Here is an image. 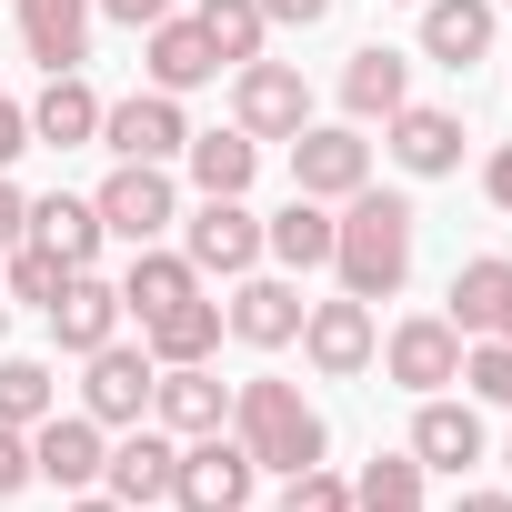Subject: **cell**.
<instances>
[{"label": "cell", "mask_w": 512, "mask_h": 512, "mask_svg": "<svg viewBox=\"0 0 512 512\" xmlns=\"http://www.w3.org/2000/svg\"><path fill=\"white\" fill-rule=\"evenodd\" d=\"M141 352H151V362H211V352H221V302L191 292V302L151 312V322H141Z\"/></svg>", "instance_id": "obj_28"}, {"label": "cell", "mask_w": 512, "mask_h": 512, "mask_svg": "<svg viewBox=\"0 0 512 512\" xmlns=\"http://www.w3.org/2000/svg\"><path fill=\"white\" fill-rule=\"evenodd\" d=\"M101 141V91L81 71H51L31 101V151H91Z\"/></svg>", "instance_id": "obj_21"}, {"label": "cell", "mask_w": 512, "mask_h": 512, "mask_svg": "<svg viewBox=\"0 0 512 512\" xmlns=\"http://www.w3.org/2000/svg\"><path fill=\"white\" fill-rule=\"evenodd\" d=\"M61 512H131V502H111V492H71Z\"/></svg>", "instance_id": "obj_42"}, {"label": "cell", "mask_w": 512, "mask_h": 512, "mask_svg": "<svg viewBox=\"0 0 512 512\" xmlns=\"http://www.w3.org/2000/svg\"><path fill=\"white\" fill-rule=\"evenodd\" d=\"M402 452H412L422 472H452V482H462V472L482 462V412H472V392H462V402H452V392H422V412H412V442H402Z\"/></svg>", "instance_id": "obj_17"}, {"label": "cell", "mask_w": 512, "mask_h": 512, "mask_svg": "<svg viewBox=\"0 0 512 512\" xmlns=\"http://www.w3.org/2000/svg\"><path fill=\"white\" fill-rule=\"evenodd\" d=\"M61 412V382H51V362H31V352H0V422L11 432H31V422H51Z\"/></svg>", "instance_id": "obj_31"}, {"label": "cell", "mask_w": 512, "mask_h": 512, "mask_svg": "<svg viewBox=\"0 0 512 512\" xmlns=\"http://www.w3.org/2000/svg\"><path fill=\"white\" fill-rule=\"evenodd\" d=\"M352 512H422V462L412 452H382L352 472Z\"/></svg>", "instance_id": "obj_32"}, {"label": "cell", "mask_w": 512, "mask_h": 512, "mask_svg": "<svg viewBox=\"0 0 512 512\" xmlns=\"http://www.w3.org/2000/svg\"><path fill=\"white\" fill-rule=\"evenodd\" d=\"M462 342H492V332H512V262L502 251H472V262L452 272V312H442Z\"/></svg>", "instance_id": "obj_19"}, {"label": "cell", "mask_w": 512, "mask_h": 512, "mask_svg": "<svg viewBox=\"0 0 512 512\" xmlns=\"http://www.w3.org/2000/svg\"><path fill=\"white\" fill-rule=\"evenodd\" d=\"M452 512H512V492H462Z\"/></svg>", "instance_id": "obj_43"}, {"label": "cell", "mask_w": 512, "mask_h": 512, "mask_svg": "<svg viewBox=\"0 0 512 512\" xmlns=\"http://www.w3.org/2000/svg\"><path fill=\"white\" fill-rule=\"evenodd\" d=\"M21 492H31V432L0 422V502H21Z\"/></svg>", "instance_id": "obj_36"}, {"label": "cell", "mask_w": 512, "mask_h": 512, "mask_svg": "<svg viewBox=\"0 0 512 512\" xmlns=\"http://www.w3.org/2000/svg\"><path fill=\"white\" fill-rule=\"evenodd\" d=\"M0 352H11V302H0Z\"/></svg>", "instance_id": "obj_44"}, {"label": "cell", "mask_w": 512, "mask_h": 512, "mask_svg": "<svg viewBox=\"0 0 512 512\" xmlns=\"http://www.w3.org/2000/svg\"><path fill=\"white\" fill-rule=\"evenodd\" d=\"M462 141H472V131H462L452 101H402V111L382 121V151H392L412 181H452V171H462Z\"/></svg>", "instance_id": "obj_12"}, {"label": "cell", "mask_w": 512, "mask_h": 512, "mask_svg": "<svg viewBox=\"0 0 512 512\" xmlns=\"http://www.w3.org/2000/svg\"><path fill=\"white\" fill-rule=\"evenodd\" d=\"M412 241H422V211L402 201V191H352L342 211H332V272H342V292L352 302H392L402 282H412Z\"/></svg>", "instance_id": "obj_1"}, {"label": "cell", "mask_w": 512, "mask_h": 512, "mask_svg": "<svg viewBox=\"0 0 512 512\" xmlns=\"http://www.w3.org/2000/svg\"><path fill=\"white\" fill-rule=\"evenodd\" d=\"M251 482H262V462H251V452L231 442V422H221V432H191V442H181L171 502H181V512H251Z\"/></svg>", "instance_id": "obj_4"}, {"label": "cell", "mask_w": 512, "mask_h": 512, "mask_svg": "<svg viewBox=\"0 0 512 512\" xmlns=\"http://www.w3.org/2000/svg\"><path fill=\"white\" fill-rule=\"evenodd\" d=\"M141 71H151V91H171V101H181V91L221 81V51L201 41V21H181V11H171V21H151V31H141Z\"/></svg>", "instance_id": "obj_20"}, {"label": "cell", "mask_w": 512, "mask_h": 512, "mask_svg": "<svg viewBox=\"0 0 512 512\" xmlns=\"http://www.w3.org/2000/svg\"><path fill=\"white\" fill-rule=\"evenodd\" d=\"M191 292H201V272L181 262V251H161V241H141L131 272H121V312H131V322H151V312H171V302H191Z\"/></svg>", "instance_id": "obj_27"}, {"label": "cell", "mask_w": 512, "mask_h": 512, "mask_svg": "<svg viewBox=\"0 0 512 512\" xmlns=\"http://www.w3.org/2000/svg\"><path fill=\"white\" fill-rule=\"evenodd\" d=\"M402 101H412V61H402V51L372 41V51L342 61V111H352V121H392Z\"/></svg>", "instance_id": "obj_26"}, {"label": "cell", "mask_w": 512, "mask_h": 512, "mask_svg": "<svg viewBox=\"0 0 512 512\" xmlns=\"http://www.w3.org/2000/svg\"><path fill=\"white\" fill-rule=\"evenodd\" d=\"M302 121H312V81H302L292 61H241V71H231V131L292 141Z\"/></svg>", "instance_id": "obj_9"}, {"label": "cell", "mask_w": 512, "mask_h": 512, "mask_svg": "<svg viewBox=\"0 0 512 512\" xmlns=\"http://www.w3.org/2000/svg\"><path fill=\"white\" fill-rule=\"evenodd\" d=\"M91 211H101V231H111V241H131V251H141V241H161V231L181 221V191H171V171H161V161H121V171L91 191Z\"/></svg>", "instance_id": "obj_6"}, {"label": "cell", "mask_w": 512, "mask_h": 512, "mask_svg": "<svg viewBox=\"0 0 512 512\" xmlns=\"http://www.w3.org/2000/svg\"><path fill=\"white\" fill-rule=\"evenodd\" d=\"M101 462H111V432H101L91 412L31 422V482H51V492H101Z\"/></svg>", "instance_id": "obj_13"}, {"label": "cell", "mask_w": 512, "mask_h": 512, "mask_svg": "<svg viewBox=\"0 0 512 512\" xmlns=\"http://www.w3.org/2000/svg\"><path fill=\"white\" fill-rule=\"evenodd\" d=\"M101 21H121V31H151V21H171V0H91Z\"/></svg>", "instance_id": "obj_39"}, {"label": "cell", "mask_w": 512, "mask_h": 512, "mask_svg": "<svg viewBox=\"0 0 512 512\" xmlns=\"http://www.w3.org/2000/svg\"><path fill=\"white\" fill-rule=\"evenodd\" d=\"M31 241L61 251V272H91L111 231H101V211H91L81 191H41V201H31Z\"/></svg>", "instance_id": "obj_25"}, {"label": "cell", "mask_w": 512, "mask_h": 512, "mask_svg": "<svg viewBox=\"0 0 512 512\" xmlns=\"http://www.w3.org/2000/svg\"><path fill=\"white\" fill-rule=\"evenodd\" d=\"M181 262H191V272H221V282L262 272V211H251L241 191H201V201L181 211Z\"/></svg>", "instance_id": "obj_3"}, {"label": "cell", "mask_w": 512, "mask_h": 512, "mask_svg": "<svg viewBox=\"0 0 512 512\" xmlns=\"http://www.w3.org/2000/svg\"><path fill=\"white\" fill-rule=\"evenodd\" d=\"M101 151L111 161H181L191 151V121H181V101L171 91H131V101H101Z\"/></svg>", "instance_id": "obj_10"}, {"label": "cell", "mask_w": 512, "mask_h": 512, "mask_svg": "<svg viewBox=\"0 0 512 512\" xmlns=\"http://www.w3.org/2000/svg\"><path fill=\"white\" fill-rule=\"evenodd\" d=\"M302 362L322 372V382H362L372 362H382V322H372V302H312L302 312Z\"/></svg>", "instance_id": "obj_7"}, {"label": "cell", "mask_w": 512, "mask_h": 512, "mask_svg": "<svg viewBox=\"0 0 512 512\" xmlns=\"http://www.w3.org/2000/svg\"><path fill=\"white\" fill-rule=\"evenodd\" d=\"M11 241H31V191L0 171V251H11Z\"/></svg>", "instance_id": "obj_38"}, {"label": "cell", "mask_w": 512, "mask_h": 512, "mask_svg": "<svg viewBox=\"0 0 512 512\" xmlns=\"http://www.w3.org/2000/svg\"><path fill=\"white\" fill-rule=\"evenodd\" d=\"M272 512H352V482L332 472V462H312V472H282V502Z\"/></svg>", "instance_id": "obj_34"}, {"label": "cell", "mask_w": 512, "mask_h": 512, "mask_svg": "<svg viewBox=\"0 0 512 512\" xmlns=\"http://www.w3.org/2000/svg\"><path fill=\"white\" fill-rule=\"evenodd\" d=\"M21 151H31V111L11 101V81H0V171H11Z\"/></svg>", "instance_id": "obj_37"}, {"label": "cell", "mask_w": 512, "mask_h": 512, "mask_svg": "<svg viewBox=\"0 0 512 512\" xmlns=\"http://www.w3.org/2000/svg\"><path fill=\"white\" fill-rule=\"evenodd\" d=\"M262 262H282L292 282H302V272H332V201H302V191H292V201L262 221Z\"/></svg>", "instance_id": "obj_23"}, {"label": "cell", "mask_w": 512, "mask_h": 512, "mask_svg": "<svg viewBox=\"0 0 512 512\" xmlns=\"http://www.w3.org/2000/svg\"><path fill=\"white\" fill-rule=\"evenodd\" d=\"M121 282H101V272H71L61 282V302H51V342L81 362V352H101V342H121Z\"/></svg>", "instance_id": "obj_18"}, {"label": "cell", "mask_w": 512, "mask_h": 512, "mask_svg": "<svg viewBox=\"0 0 512 512\" xmlns=\"http://www.w3.org/2000/svg\"><path fill=\"white\" fill-rule=\"evenodd\" d=\"M462 392L512 412V342H462Z\"/></svg>", "instance_id": "obj_35"}, {"label": "cell", "mask_w": 512, "mask_h": 512, "mask_svg": "<svg viewBox=\"0 0 512 512\" xmlns=\"http://www.w3.org/2000/svg\"><path fill=\"white\" fill-rule=\"evenodd\" d=\"M492 11H512V0H492Z\"/></svg>", "instance_id": "obj_45"}, {"label": "cell", "mask_w": 512, "mask_h": 512, "mask_svg": "<svg viewBox=\"0 0 512 512\" xmlns=\"http://www.w3.org/2000/svg\"><path fill=\"white\" fill-rule=\"evenodd\" d=\"M11 11H21V51L41 61V71H81L91 61V0H11Z\"/></svg>", "instance_id": "obj_22"}, {"label": "cell", "mask_w": 512, "mask_h": 512, "mask_svg": "<svg viewBox=\"0 0 512 512\" xmlns=\"http://www.w3.org/2000/svg\"><path fill=\"white\" fill-rule=\"evenodd\" d=\"M262 21L272 31H312V21H332V0H262Z\"/></svg>", "instance_id": "obj_40"}, {"label": "cell", "mask_w": 512, "mask_h": 512, "mask_svg": "<svg viewBox=\"0 0 512 512\" xmlns=\"http://www.w3.org/2000/svg\"><path fill=\"white\" fill-rule=\"evenodd\" d=\"M151 352L141 342H101V352H81V412L101 422V432H131V422H151Z\"/></svg>", "instance_id": "obj_8"}, {"label": "cell", "mask_w": 512, "mask_h": 512, "mask_svg": "<svg viewBox=\"0 0 512 512\" xmlns=\"http://www.w3.org/2000/svg\"><path fill=\"white\" fill-rule=\"evenodd\" d=\"M492 31H502L492 0H422V61H442V71H472L492 51Z\"/></svg>", "instance_id": "obj_24"}, {"label": "cell", "mask_w": 512, "mask_h": 512, "mask_svg": "<svg viewBox=\"0 0 512 512\" xmlns=\"http://www.w3.org/2000/svg\"><path fill=\"white\" fill-rule=\"evenodd\" d=\"M382 372H392L402 392H452V382H462V332H452L442 312H412V322L382 332Z\"/></svg>", "instance_id": "obj_14"}, {"label": "cell", "mask_w": 512, "mask_h": 512, "mask_svg": "<svg viewBox=\"0 0 512 512\" xmlns=\"http://www.w3.org/2000/svg\"><path fill=\"white\" fill-rule=\"evenodd\" d=\"M151 422H161L171 442L221 432V422H231V382H221L211 362H161V372H151Z\"/></svg>", "instance_id": "obj_15"}, {"label": "cell", "mask_w": 512, "mask_h": 512, "mask_svg": "<svg viewBox=\"0 0 512 512\" xmlns=\"http://www.w3.org/2000/svg\"><path fill=\"white\" fill-rule=\"evenodd\" d=\"M191 191H251L262 181V141L251 131H191Z\"/></svg>", "instance_id": "obj_29"}, {"label": "cell", "mask_w": 512, "mask_h": 512, "mask_svg": "<svg viewBox=\"0 0 512 512\" xmlns=\"http://www.w3.org/2000/svg\"><path fill=\"white\" fill-rule=\"evenodd\" d=\"M502 462H512V442H502Z\"/></svg>", "instance_id": "obj_46"}, {"label": "cell", "mask_w": 512, "mask_h": 512, "mask_svg": "<svg viewBox=\"0 0 512 512\" xmlns=\"http://www.w3.org/2000/svg\"><path fill=\"white\" fill-rule=\"evenodd\" d=\"M482 191H492V211H512V141L482 161Z\"/></svg>", "instance_id": "obj_41"}, {"label": "cell", "mask_w": 512, "mask_h": 512, "mask_svg": "<svg viewBox=\"0 0 512 512\" xmlns=\"http://www.w3.org/2000/svg\"><path fill=\"white\" fill-rule=\"evenodd\" d=\"M302 282L292 272H241L231 282V302H221V332L231 342H251V352H282V342H302Z\"/></svg>", "instance_id": "obj_11"}, {"label": "cell", "mask_w": 512, "mask_h": 512, "mask_svg": "<svg viewBox=\"0 0 512 512\" xmlns=\"http://www.w3.org/2000/svg\"><path fill=\"white\" fill-rule=\"evenodd\" d=\"M412 11H422V0H412Z\"/></svg>", "instance_id": "obj_47"}, {"label": "cell", "mask_w": 512, "mask_h": 512, "mask_svg": "<svg viewBox=\"0 0 512 512\" xmlns=\"http://www.w3.org/2000/svg\"><path fill=\"white\" fill-rule=\"evenodd\" d=\"M362 181H372L362 121H302V131H292V191H302V201H352Z\"/></svg>", "instance_id": "obj_5"}, {"label": "cell", "mask_w": 512, "mask_h": 512, "mask_svg": "<svg viewBox=\"0 0 512 512\" xmlns=\"http://www.w3.org/2000/svg\"><path fill=\"white\" fill-rule=\"evenodd\" d=\"M171 472H181V442H171L161 422H131V432L111 442V462H101V492L131 502V512H151V502H171Z\"/></svg>", "instance_id": "obj_16"}, {"label": "cell", "mask_w": 512, "mask_h": 512, "mask_svg": "<svg viewBox=\"0 0 512 512\" xmlns=\"http://www.w3.org/2000/svg\"><path fill=\"white\" fill-rule=\"evenodd\" d=\"M231 442L262 462V472H312V462L332 452V422L302 402V382L251 372V382H231Z\"/></svg>", "instance_id": "obj_2"}, {"label": "cell", "mask_w": 512, "mask_h": 512, "mask_svg": "<svg viewBox=\"0 0 512 512\" xmlns=\"http://www.w3.org/2000/svg\"><path fill=\"white\" fill-rule=\"evenodd\" d=\"M0 262H11V302H41V312H51L61 282H71V272H61V251H41V241H11Z\"/></svg>", "instance_id": "obj_33"}, {"label": "cell", "mask_w": 512, "mask_h": 512, "mask_svg": "<svg viewBox=\"0 0 512 512\" xmlns=\"http://www.w3.org/2000/svg\"><path fill=\"white\" fill-rule=\"evenodd\" d=\"M201 41L221 51V71H241V61H262V41H272V21H262V0H201Z\"/></svg>", "instance_id": "obj_30"}]
</instances>
